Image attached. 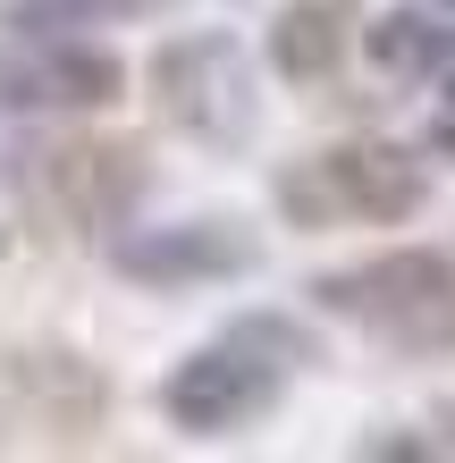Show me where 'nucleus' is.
<instances>
[{
	"label": "nucleus",
	"mask_w": 455,
	"mask_h": 463,
	"mask_svg": "<svg viewBox=\"0 0 455 463\" xmlns=\"http://www.w3.org/2000/svg\"><path fill=\"white\" fill-rule=\"evenodd\" d=\"M169 0H17L9 25L17 34H93V25H136Z\"/></svg>",
	"instance_id": "obj_11"
},
{
	"label": "nucleus",
	"mask_w": 455,
	"mask_h": 463,
	"mask_svg": "<svg viewBox=\"0 0 455 463\" xmlns=\"http://www.w3.org/2000/svg\"><path fill=\"white\" fill-rule=\"evenodd\" d=\"M144 152L110 144V135H43V144L9 152V194L43 236L60 244H110L144 203Z\"/></svg>",
	"instance_id": "obj_2"
},
{
	"label": "nucleus",
	"mask_w": 455,
	"mask_h": 463,
	"mask_svg": "<svg viewBox=\"0 0 455 463\" xmlns=\"http://www.w3.org/2000/svg\"><path fill=\"white\" fill-rule=\"evenodd\" d=\"M279 211L287 228H388L431 203V169L405 144H329L279 169Z\"/></svg>",
	"instance_id": "obj_4"
},
{
	"label": "nucleus",
	"mask_w": 455,
	"mask_h": 463,
	"mask_svg": "<svg viewBox=\"0 0 455 463\" xmlns=\"http://www.w3.org/2000/svg\"><path fill=\"white\" fill-rule=\"evenodd\" d=\"M261 261V244L236 228V220H177V228H118L110 236V269L136 287H220V279H245Z\"/></svg>",
	"instance_id": "obj_7"
},
{
	"label": "nucleus",
	"mask_w": 455,
	"mask_h": 463,
	"mask_svg": "<svg viewBox=\"0 0 455 463\" xmlns=\"http://www.w3.org/2000/svg\"><path fill=\"white\" fill-rule=\"evenodd\" d=\"M312 304L405 363L455 354V261L431 244H396V253H371L355 269H329V279H312Z\"/></svg>",
	"instance_id": "obj_3"
},
{
	"label": "nucleus",
	"mask_w": 455,
	"mask_h": 463,
	"mask_svg": "<svg viewBox=\"0 0 455 463\" xmlns=\"http://www.w3.org/2000/svg\"><path fill=\"white\" fill-rule=\"evenodd\" d=\"M144 85H152V110L203 152H245L253 127H261V76L245 60V43L220 34V25L160 43Z\"/></svg>",
	"instance_id": "obj_5"
},
{
	"label": "nucleus",
	"mask_w": 455,
	"mask_h": 463,
	"mask_svg": "<svg viewBox=\"0 0 455 463\" xmlns=\"http://www.w3.org/2000/svg\"><path fill=\"white\" fill-rule=\"evenodd\" d=\"M439 430H447V439H439V455H455V404H447V413H439Z\"/></svg>",
	"instance_id": "obj_13"
},
{
	"label": "nucleus",
	"mask_w": 455,
	"mask_h": 463,
	"mask_svg": "<svg viewBox=\"0 0 455 463\" xmlns=\"http://www.w3.org/2000/svg\"><path fill=\"white\" fill-rule=\"evenodd\" d=\"M0 253H9V228H0Z\"/></svg>",
	"instance_id": "obj_14"
},
{
	"label": "nucleus",
	"mask_w": 455,
	"mask_h": 463,
	"mask_svg": "<svg viewBox=\"0 0 455 463\" xmlns=\"http://www.w3.org/2000/svg\"><path fill=\"white\" fill-rule=\"evenodd\" d=\"M0 404H9L17 421L51 430V439H85V430L110 413V388H101V371L85 354L34 345V354H9V363H0Z\"/></svg>",
	"instance_id": "obj_8"
},
{
	"label": "nucleus",
	"mask_w": 455,
	"mask_h": 463,
	"mask_svg": "<svg viewBox=\"0 0 455 463\" xmlns=\"http://www.w3.org/2000/svg\"><path fill=\"white\" fill-rule=\"evenodd\" d=\"M447 9H455V0H447Z\"/></svg>",
	"instance_id": "obj_15"
},
{
	"label": "nucleus",
	"mask_w": 455,
	"mask_h": 463,
	"mask_svg": "<svg viewBox=\"0 0 455 463\" xmlns=\"http://www.w3.org/2000/svg\"><path fill=\"white\" fill-rule=\"evenodd\" d=\"M363 34V0H287L270 17V68L287 85H329Z\"/></svg>",
	"instance_id": "obj_9"
},
{
	"label": "nucleus",
	"mask_w": 455,
	"mask_h": 463,
	"mask_svg": "<svg viewBox=\"0 0 455 463\" xmlns=\"http://www.w3.org/2000/svg\"><path fill=\"white\" fill-rule=\"evenodd\" d=\"M371 68L396 76V85H455V25L422 17V9H388L363 25Z\"/></svg>",
	"instance_id": "obj_10"
},
{
	"label": "nucleus",
	"mask_w": 455,
	"mask_h": 463,
	"mask_svg": "<svg viewBox=\"0 0 455 463\" xmlns=\"http://www.w3.org/2000/svg\"><path fill=\"white\" fill-rule=\"evenodd\" d=\"M127 93V68L76 34H0V110L9 118H60V110H110Z\"/></svg>",
	"instance_id": "obj_6"
},
{
	"label": "nucleus",
	"mask_w": 455,
	"mask_h": 463,
	"mask_svg": "<svg viewBox=\"0 0 455 463\" xmlns=\"http://www.w3.org/2000/svg\"><path fill=\"white\" fill-rule=\"evenodd\" d=\"M431 152H439V160H455V101L431 118Z\"/></svg>",
	"instance_id": "obj_12"
},
{
	"label": "nucleus",
	"mask_w": 455,
	"mask_h": 463,
	"mask_svg": "<svg viewBox=\"0 0 455 463\" xmlns=\"http://www.w3.org/2000/svg\"><path fill=\"white\" fill-rule=\"evenodd\" d=\"M304 363H312V337L287 312H245L228 337L194 345L160 379V413H169L185 439H236L245 421H261L287 396V379Z\"/></svg>",
	"instance_id": "obj_1"
}]
</instances>
